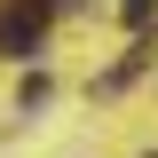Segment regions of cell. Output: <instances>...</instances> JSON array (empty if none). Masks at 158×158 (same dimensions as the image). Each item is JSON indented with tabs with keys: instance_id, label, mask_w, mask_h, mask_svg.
Segmentation results:
<instances>
[{
	"instance_id": "cell-2",
	"label": "cell",
	"mask_w": 158,
	"mask_h": 158,
	"mask_svg": "<svg viewBox=\"0 0 158 158\" xmlns=\"http://www.w3.org/2000/svg\"><path fill=\"white\" fill-rule=\"evenodd\" d=\"M158 16V0H127V24H150Z\"/></svg>"
},
{
	"instance_id": "cell-1",
	"label": "cell",
	"mask_w": 158,
	"mask_h": 158,
	"mask_svg": "<svg viewBox=\"0 0 158 158\" xmlns=\"http://www.w3.org/2000/svg\"><path fill=\"white\" fill-rule=\"evenodd\" d=\"M40 32H48V0H16V8H8V16H0V56H32L40 48Z\"/></svg>"
}]
</instances>
